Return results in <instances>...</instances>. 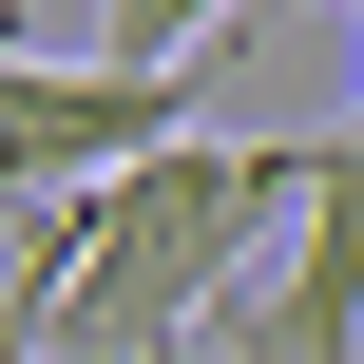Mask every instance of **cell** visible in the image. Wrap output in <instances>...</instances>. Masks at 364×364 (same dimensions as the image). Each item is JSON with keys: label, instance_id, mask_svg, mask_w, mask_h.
Listing matches in <instances>:
<instances>
[{"label": "cell", "instance_id": "obj_1", "mask_svg": "<svg viewBox=\"0 0 364 364\" xmlns=\"http://www.w3.org/2000/svg\"><path fill=\"white\" fill-rule=\"evenodd\" d=\"M326 134H173L115 192L19 211V364H192V326L307 230Z\"/></svg>", "mask_w": 364, "mask_h": 364}, {"label": "cell", "instance_id": "obj_2", "mask_svg": "<svg viewBox=\"0 0 364 364\" xmlns=\"http://www.w3.org/2000/svg\"><path fill=\"white\" fill-rule=\"evenodd\" d=\"M192 134V58L154 77V58H0V173H19V211H58V192H115L134 154H173Z\"/></svg>", "mask_w": 364, "mask_h": 364}, {"label": "cell", "instance_id": "obj_3", "mask_svg": "<svg viewBox=\"0 0 364 364\" xmlns=\"http://www.w3.org/2000/svg\"><path fill=\"white\" fill-rule=\"evenodd\" d=\"M230 364H364V173H346V134L307 173V230L230 288Z\"/></svg>", "mask_w": 364, "mask_h": 364}, {"label": "cell", "instance_id": "obj_4", "mask_svg": "<svg viewBox=\"0 0 364 364\" xmlns=\"http://www.w3.org/2000/svg\"><path fill=\"white\" fill-rule=\"evenodd\" d=\"M211 19H250V0H96V58H154V77H173Z\"/></svg>", "mask_w": 364, "mask_h": 364}, {"label": "cell", "instance_id": "obj_5", "mask_svg": "<svg viewBox=\"0 0 364 364\" xmlns=\"http://www.w3.org/2000/svg\"><path fill=\"white\" fill-rule=\"evenodd\" d=\"M346 173H364V115H346Z\"/></svg>", "mask_w": 364, "mask_h": 364}]
</instances>
